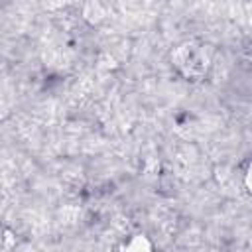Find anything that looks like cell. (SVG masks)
<instances>
[{
  "label": "cell",
  "mask_w": 252,
  "mask_h": 252,
  "mask_svg": "<svg viewBox=\"0 0 252 252\" xmlns=\"http://www.w3.org/2000/svg\"><path fill=\"white\" fill-rule=\"evenodd\" d=\"M171 61L177 67V71L187 79H199L209 69V55L205 47L193 41L177 45V49L171 55Z\"/></svg>",
  "instance_id": "cell-1"
},
{
  "label": "cell",
  "mask_w": 252,
  "mask_h": 252,
  "mask_svg": "<svg viewBox=\"0 0 252 252\" xmlns=\"http://www.w3.org/2000/svg\"><path fill=\"white\" fill-rule=\"evenodd\" d=\"M244 185H246L248 193L252 195V159H250V163H248V167L244 171Z\"/></svg>",
  "instance_id": "cell-2"
}]
</instances>
